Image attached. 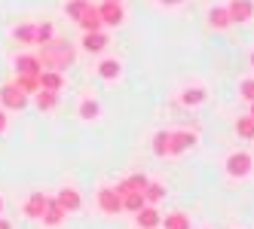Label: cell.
<instances>
[{
    "label": "cell",
    "instance_id": "cell-4",
    "mask_svg": "<svg viewBox=\"0 0 254 229\" xmlns=\"http://www.w3.org/2000/svg\"><path fill=\"white\" fill-rule=\"evenodd\" d=\"M98 208L104 214H120L123 211V196L114 186H104V189H98Z\"/></svg>",
    "mask_w": 254,
    "mask_h": 229
},
{
    "label": "cell",
    "instance_id": "cell-7",
    "mask_svg": "<svg viewBox=\"0 0 254 229\" xmlns=\"http://www.w3.org/2000/svg\"><path fill=\"white\" fill-rule=\"evenodd\" d=\"M227 12H230L233 25H236V22H248L251 15H254V3H251V0H230V3H227Z\"/></svg>",
    "mask_w": 254,
    "mask_h": 229
},
{
    "label": "cell",
    "instance_id": "cell-24",
    "mask_svg": "<svg viewBox=\"0 0 254 229\" xmlns=\"http://www.w3.org/2000/svg\"><path fill=\"white\" fill-rule=\"evenodd\" d=\"M98 74H101L104 80H114V77H120V61H117V58H104V61L98 64Z\"/></svg>",
    "mask_w": 254,
    "mask_h": 229
},
{
    "label": "cell",
    "instance_id": "cell-28",
    "mask_svg": "<svg viewBox=\"0 0 254 229\" xmlns=\"http://www.w3.org/2000/svg\"><path fill=\"white\" fill-rule=\"evenodd\" d=\"M153 153L156 156H166L169 153V132H156L153 135Z\"/></svg>",
    "mask_w": 254,
    "mask_h": 229
},
{
    "label": "cell",
    "instance_id": "cell-32",
    "mask_svg": "<svg viewBox=\"0 0 254 229\" xmlns=\"http://www.w3.org/2000/svg\"><path fill=\"white\" fill-rule=\"evenodd\" d=\"M0 132H6V113L0 110Z\"/></svg>",
    "mask_w": 254,
    "mask_h": 229
},
{
    "label": "cell",
    "instance_id": "cell-33",
    "mask_svg": "<svg viewBox=\"0 0 254 229\" xmlns=\"http://www.w3.org/2000/svg\"><path fill=\"white\" fill-rule=\"evenodd\" d=\"M0 229H12V226H9V220H3V217H0Z\"/></svg>",
    "mask_w": 254,
    "mask_h": 229
},
{
    "label": "cell",
    "instance_id": "cell-26",
    "mask_svg": "<svg viewBox=\"0 0 254 229\" xmlns=\"http://www.w3.org/2000/svg\"><path fill=\"white\" fill-rule=\"evenodd\" d=\"M144 199H147V202H159V199H166V186L147 181V186H144Z\"/></svg>",
    "mask_w": 254,
    "mask_h": 229
},
{
    "label": "cell",
    "instance_id": "cell-3",
    "mask_svg": "<svg viewBox=\"0 0 254 229\" xmlns=\"http://www.w3.org/2000/svg\"><path fill=\"white\" fill-rule=\"evenodd\" d=\"M196 147V135L193 132H169V156H181Z\"/></svg>",
    "mask_w": 254,
    "mask_h": 229
},
{
    "label": "cell",
    "instance_id": "cell-11",
    "mask_svg": "<svg viewBox=\"0 0 254 229\" xmlns=\"http://www.w3.org/2000/svg\"><path fill=\"white\" fill-rule=\"evenodd\" d=\"M135 223H138V229H156V226H162V214H159L156 208L144 205L138 214H135Z\"/></svg>",
    "mask_w": 254,
    "mask_h": 229
},
{
    "label": "cell",
    "instance_id": "cell-18",
    "mask_svg": "<svg viewBox=\"0 0 254 229\" xmlns=\"http://www.w3.org/2000/svg\"><path fill=\"white\" fill-rule=\"evenodd\" d=\"M202 101H205V89H199V86L181 92V104H184V107H196V104H202Z\"/></svg>",
    "mask_w": 254,
    "mask_h": 229
},
{
    "label": "cell",
    "instance_id": "cell-9",
    "mask_svg": "<svg viewBox=\"0 0 254 229\" xmlns=\"http://www.w3.org/2000/svg\"><path fill=\"white\" fill-rule=\"evenodd\" d=\"M15 70H19V77H40L43 64L37 55H19L15 58Z\"/></svg>",
    "mask_w": 254,
    "mask_h": 229
},
{
    "label": "cell",
    "instance_id": "cell-21",
    "mask_svg": "<svg viewBox=\"0 0 254 229\" xmlns=\"http://www.w3.org/2000/svg\"><path fill=\"white\" fill-rule=\"evenodd\" d=\"M52 40H56V28H52L49 22L37 25V37H34V43H37V46H46V43H52Z\"/></svg>",
    "mask_w": 254,
    "mask_h": 229
},
{
    "label": "cell",
    "instance_id": "cell-22",
    "mask_svg": "<svg viewBox=\"0 0 254 229\" xmlns=\"http://www.w3.org/2000/svg\"><path fill=\"white\" fill-rule=\"evenodd\" d=\"M236 135L254 140V119L251 116H239V119H236Z\"/></svg>",
    "mask_w": 254,
    "mask_h": 229
},
{
    "label": "cell",
    "instance_id": "cell-15",
    "mask_svg": "<svg viewBox=\"0 0 254 229\" xmlns=\"http://www.w3.org/2000/svg\"><path fill=\"white\" fill-rule=\"evenodd\" d=\"M62 220H64L62 205H59L56 199H49V205H46V211H43V223H46V226H59Z\"/></svg>",
    "mask_w": 254,
    "mask_h": 229
},
{
    "label": "cell",
    "instance_id": "cell-25",
    "mask_svg": "<svg viewBox=\"0 0 254 229\" xmlns=\"http://www.w3.org/2000/svg\"><path fill=\"white\" fill-rule=\"evenodd\" d=\"M166 229H190V220L187 214H181V211H175V214H166Z\"/></svg>",
    "mask_w": 254,
    "mask_h": 229
},
{
    "label": "cell",
    "instance_id": "cell-13",
    "mask_svg": "<svg viewBox=\"0 0 254 229\" xmlns=\"http://www.w3.org/2000/svg\"><path fill=\"white\" fill-rule=\"evenodd\" d=\"M144 186H147V178L144 174H129L123 183H117L114 189L120 192V196H129V192H144Z\"/></svg>",
    "mask_w": 254,
    "mask_h": 229
},
{
    "label": "cell",
    "instance_id": "cell-29",
    "mask_svg": "<svg viewBox=\"0 0 254 229\" xmlns=\"http://www.w3.org/2000/svg\"><path fill=\"white\" fill-rule=\"evenodd\" d=\"M80 116H83V119H95V116H98V101L86 98V101L80 104Z\"/></svg>",
    "mask_w": 254,
    "mask_h": 229
},
{
    "label": "cell",
    "instance_id": "cell-1",
    "mask_svg": "<svg viewBox=\"0 0 254 229\" xmlns=\"http://www.w3.org/2000/svg\"><path fill=\"white\" fill-rule=\"evenodd\" d=\"M37 58L49 70H62V67H67L70 61H74V46L64 43V40H52V43L40 46V55Z\"/></svg>",
    "mask_w": 254,
    "mask_h": 229
},
{
    "label": "cell",
    "instance_id": "cell-5",
    "mask_svg": "<svg viewBox=\"0 0 254 229\" xmlns=\"http://www.w3.org/2000/svg\"><path fill=\"white\" fill-rule=\"evenodd\" d=\"M0 101H3L9 110H22L25 104H28V95H25L15 83H9V86H3V89H0Z\"/></svg>",
    "mask_w": 254,
    "mask_h": 229
},
{
    "label": "cell",
    "instance_id": "cell-8",
    "mask_svg": "<svg viewBox=\"0 0 254 229\" xmlns=\"http://www.w3.org/2000/svg\"><path fill=\"white\" fill-rule=\"evenodd\" d=\"M56 202L62 205V211L64 214H74V211H80V205H83V199H80V192L77 189H70V186H64L59 196H56Z\"/></svg>",
    "mask_w": 254,
    "mask_h": 229
},
{
    "label": "cell",
    "instance_id": "cell-17",
    "mask_svg": "<svg viewBox=\"0 0 254 229\" xmlns=\"http://www.w3.org/2000/svg\"><path fill=\"white\" fill-rule=\"evenodd\" d=\"M107 43H111V40H107L101 31H92V34H86V37H83V49L86 52H101Z\"/></svg>",
    "mask_w": 254,
    "mask_h": 229
},
{
    "label": "cell",
    "instance_id": "cell-2",
    "mask_svg": "<svg viewBox=\"0 0 254 229\" xmlns=\"http://www.w3.org/2000/svg\"><path fill=\"white\" fill-rule=\"evenodd\" d=\"M251 156L245 153V150H236V153H230L227 156V162H224V168H227V174H230V178H236V181H239V178H248V174H251Z\"/></svg>",
    "mask_w": 254,
    "mask_h": 229
},
{
    "label": "cell",
    "instance_id": "cell-27",
    "mask_svg": "<svg viewBox=\"0 0 254 229\" xmlns=\"http://www.w3.org/2000/svg\"><path fill=\"white\" fill-rule=\"evenodd\" d=\"M56 104H59V92H37V107L40 110H52V107H56Z\"/></svg>",
    "mask_w": 254,
    "mask_h": 229
},
{
    "label": "cell",
    "instance_id": "cell-38",
    "mask_svg": "<svg viewBox=\"0 0 254 229\" xmlns=\"http://www.w3.org/2000/svg\"><path fill=\"white\" fill-rule=\"evenodd\" d=\"M114 3H120V0H114Z\"/></svg>",
    "mask_w": 254,
    "mask_h": 229
},
{
    "label": "cell",
    "instance_id": "cell-37",
    "mask_svg": "<svg viewBox=\"0 0 254 229\" xmlns=\"http://www.w3.org/2000/svg\"><path fill=\"white\" fill-rule=\"evenodd\" d=\"M0 211H3V199H0Z\"/></svg>",
    "mask_w": 254,
    "mask_h": 229
},
{
    "label": "cell",
    "instance_id": "cell-12",
    "mask_svg": "<svg viewBox=\"0 0 254 229\" xmlns=\"http://www.w3.org/2000/svg\"><path fill=\"white\" fill-rule=\"evenodd\" d=\"M46 205H49V196H43V192H31V196H28V202H25V214L37 220V217H43Z\"/></svg>",
    "mask_w": 254,
    "mask_h": 229
},
{
    "label": "cell",
    "instance_id": "cell-34",
    "mask_svg": "<svg viewBox=\"0 0 254 229\" xmlns=\"http://www.w3.org/2000/svg\"><path fill=\"white\" fill-rule=\"evenodd\" d=\"M159 3H181V0H159Z\"/></svg>",
    "mask_w": 254,
    "mask_h": 229
},
{
    "label": "cell",
    "instance_id": "cell-16",
    "mask_svg": "<svg viewBox=\"0 0 254 229\" xmlns=\"http://www.w3.org/2000/svg\"><path fill=\"white\" fill-rule=\"evenodd\" d=\"M80 28H83L86 34H92V31H101V15H98V9H95V6H89V9L83 12V19H80Z\"/></svg>",
    "mask_w": 254,
    "mask_h": 229
},
{
    "label": "cell",
    "instance_id": "cell-31",
    "mask_svg": "<svg viewBox=\"0 0 254 229\" xmlns=\"http://www.w3.org/2000/svg\"><path fill=\"white\" fill-rule=\"evenodd\" d=\"M239 95H242L248 104H254V80H242V83H239Z\"/></svg>",
    "mask_w": 254,
    "mask_h": 229
},
{
    "label": "cell",
    "instance_id": "cell-35",
    "mask_svg": "<svg viewBox=\"0 0 254 229\" xmlns=\"http://www.w3.org/2000/svg\"><path fill=\"white\" fill-rule=\"evenodd\" d=\"M248 61H251V67H254V52H251V58H248Z\"/></svg>",
    "mask_w": 254,
    "mask_h": 229
},
{
    "label": "cell",
    "instance_id": "cell-30",
    "mask_svg": "<svg viewBox=\"0 0 254 229\" xmlns=\"http://www.w3.org/2000/svg\"><path fill=\"white\" fill-rule=\"evenodd\" d=\"M15 86H19V89L28 95V92H40V83H37V77H19V83H15Z\"/></svg>",
    "mask_w": 254,
    "mask_h": 229
},
{
    "label": "cell",
    "instance_id": "cell-14",
    "mask_svg": "<svg viewBox=\"0 0 254 229\" xmlns=\"http://www.w3.org/2000/svg\"><path fill=\"white\" fill-rule=\"evenodd\" d=\"M208 25H211V28H217V31H227V28L233 25L230 12H227V6H214V9L208 12Z\"/></svg>",
    "mask_w": 254,
    "mask_h": 229
},
{
    "label": "cell",
    "instance_id": "cell-10",
    "mask_svg": "<svg viewBox=\"0 0 254 229\" xmlns=\"http://www.w3.org/2000/svg\"><path fill=\"white\" fill-rule=\"evenodd\" d=\"M40 89L43 92H62V86H64V77H62V70H40Z\"/></svg>",
    "mask_w": 254,
    "mask_h": 229
},
{
    "label": "cell",
    "instance_id": "cell-6",
    "mask_svg": "<svg viewBox=\"0 0 254 229\" xmlns=\"http://www.w3.org/2000/svg\"><path fill=\"white\" fill-rule=\"evenodd\" d=\"M98 9V15H101V25H123V19H126V12H123V6L120 3H114V0H104L101 6H95Z\"/></svg>",
    "mask_w": 254,
    "mask_h": 229
},
{
    "label": "cell",
    "instance_id": "cell-36",
    "mask_svg": "<svg viewBox=\"0 0 254 229\" xmlns=\"http://www.w3.org/2000/svg\"><path fill=\"white\" fill-rule=\"evenodd\" d=\"M248 116H251V119H254V104H251V113H248Z\"/></svg>",
    "mask_w": 254,
    "mask_h": 229
},
{
    "label": "cell",
    "instance_id": "cell-19",
    "mask_svg": "<svg viewBox=\"0 0 254 229\" xmlns=\"http://www.w3.org/2000/svg\"><path fill=\"white\" fill-rule=\"evenodd\" d=\"M144 205H147L144 192H129V196H123V211H132V214H138Z\"/></svg>",
    "mask_w": 254,
    "mask_h": 229
},
{
    "label": "cell",
    "instance_id": "cell-23",
    "mask_svg": "<svg viewBox=\"0 0 254 229\" xmlns=\"http://www.w3.org/2000/svg\"><path fill=\"white\" fill-rule=\"evenodd\" d=\"M12 37L19 40L22 46H28V43H34V37H37V25H22V28H15Z\"/></svg>",
    "mask_w": 254,
    "mask_h": 229
},
{
    "label": "cell",
    "instance_id": "cell-20",
    "mask_svg": "<svg viewBox=\"0 0 254 229\" xmlns=\"http://www.w3.org/2000/svg\"><path fill=\"white\" fill-rule=\"evenodd\" d=\"M89 6H92V3H89V0H70V3L64 6V12H67V19L80 22V19H83V12H86Z\"/></svg>",
    "mask_w": 254,
    "mask_h": 229
}]
</instances>
